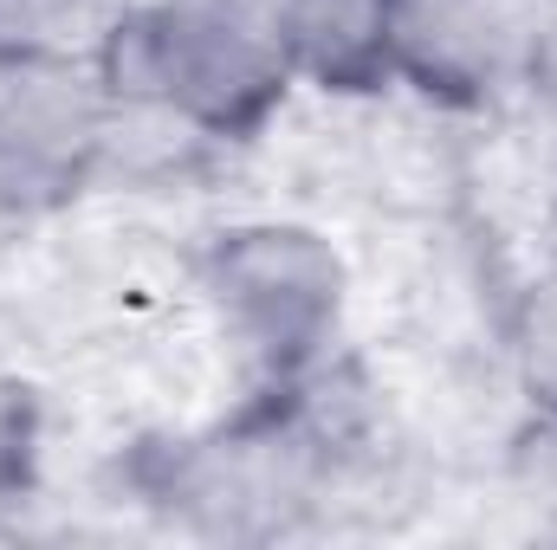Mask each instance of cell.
<instances>
[{"label":"cell","mask_w":557,"mask_h":550,"mask_svg":"<svg viewBox=\"0 0 557 550\" xmlns=\"http://www.w3.org/2000/svg\"><path fill=\"white\" fill-rule=\"evenodd\" d=\"M195 285L227 350L247 363L253 389L298 383L318 363H331V343L350 304V273H344V253L318 227L234 221L201 247Z\"/></svg>","instance_id":"cell-2"},{"label":"cell","mask_w":557,"mask_h":550,"mask_svg":"<svg viewBox=\"0 0 557 550\" xmlns=\"http://www.w3.org/2000/svg\"><path fill=\"white\" fill-rule=\"evenodd\" d=\"M111 175V91L85 52L0 46V214L52 221Z\"/></svg>","instance_id":"cell-3"},{"label":"cell","mask_w":557,"mask_h":550,"mask_svg":"<svg viewBox=\"0 0 557 550\" xmlns=\"http://www.w3.org/2000/svg\"><path fill=\"white\" fill-rule=\"evenodd\" d=\"M532 26V0H409L396 85H409L434 111H493L519 85Z\"/></svg>","instance_id":"cell-4"},{"label":"cell","mask_w":557,"mask_h":550,"mask_svg":"<svg viewBox=\"0 0 557 550\" xmlns=\"http://www.w3.org/2000/svg\"><path fill=\"white\" fill-rule=\"evenodd\" d=\"M512 376H519L525 414L557 421V273L525 285L512 311Z\"/></svg>","instance_id":"cell-7"},{"label":"cell","mask_w":557,"mask_h":550,"mask_svg":"<svg viewBox=\"0 0 557 550\" xmlns=\"http://www.w3.org/2000/svg\"><path fill=\"white\" fill-rule=\"evenodd\" d=\"M512 473L532 499H557V421L525 414V427L512 440Z\"/></svg>","instance_id":"cell-9"},{"label":"cell","mask_w":557,"mask_h":550,"mask_svg":"<svg viewBox=\"0 0 557 550\" xmlns=\"http://www.w3.org/2000/svg\"><path fill=\"white\" fill-rule=\"evenodd\" d=\"M131 0H0V46L39 52H98V39L124 20Z\"/></svg>","instance_id":"cell-6"},{"label":"cell","mask_w":557,"mask_h":550,"mask_svg":"<svg viewBox=\"0 0 557 550\" xmlns=\"http://www.w3.org/2000/svg\"><path fill=\"white\" fill-rule=\"evenodd\" d=\"M519 91L532 98V111L557 130V7L539 13L532 39H525V65H519Z\"/></svg>","instance_id":"cell-8"},{"label":"cell","mask_w":557,"mask_h":550,"mask_svg":"<svg viewBox=\"0 0 557 550\" xmlns=\"http://www.w3.org/2000/svg\"><path fill=\"white\" fill-rule=\"evenodd\" d=\"M298 85L324 98H376L396 85L409 0H273Z\"/></svg>","instance_id":"cell-5"},{"label":"cell","mask_w":557,"mask_h":550,"mask_svg":"<svg viewBox=\"0 0 557 550\" xmlns=\"http://www.w3.org/2000/svg\"><path fill=\"white\" fill-rule=\"evenodd\" d=\"M91 65L111 91V149L137 137L260 142L298 85L273 0H131Z\"/></svg>","instance_id":"cell-1"}]
</instances>
